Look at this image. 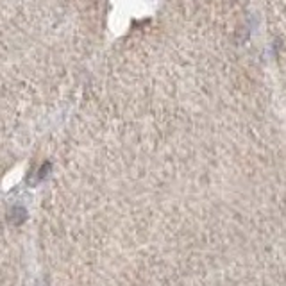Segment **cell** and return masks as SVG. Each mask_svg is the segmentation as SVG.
<instances>
[{"label": "cell", "instance_id": "obj_1", "mask_svg": "<svg viewBox=\"0 0 286 286\" xmlns=\"http://www.w3.org/2000/svg\"><path fill=\"white\" fill-rule=\"evenodd\" d=\"M25 218H27V211H25L24 208H14V209H11V213H9V222L11 224H24L25 222Z\"/></svg>", "mask_w": 286, "mask_h": 286}]
</instances>
